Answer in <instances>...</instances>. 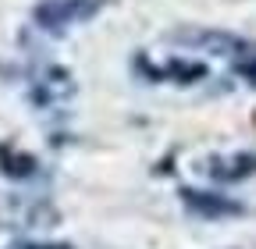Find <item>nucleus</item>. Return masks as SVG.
<instances>
[{
  "label": "nucleus",
  "mask_w": 256,
  "mask_h": 249,
  "mask_svg": "<svg viewBox=\"0 0 256 249\" xmlns=\"http://www.w3.org/2000/svg\"><path fill=\"white\" fill-rule=\"evenodd\" d=\"M200 174H206L217 185H238L256 178V150H238V153H210L200 160Z\"/></svg>",
  "instance_id": "4"
},
{
  "label": "nucleus",
  "mask_w": 256,
  "mask_h": 249,
  "mask_svg": "<svg viewBox=\"0 0 256 249\" xmlns=\"http://www.w3.org/2000/svg\"><path fill=\"white\" fill-rule=\"evenodd\" d=\"M4 249H75V246H64V242H11Z\"/></svg>",
  "instance_id": "10"
},
{
  "label": "nucleus",
  "mask_w": 256,
  "mask_h": 249,
  "mask_svg": "<svg viewBox=\"0 0 256 249\" xmlns=\"http://www.w3.org/2000/svg\"><path fill=\"white\" fill-rule=\"evenodd\" d=\"M75 92V78L68 72H60V68H46L36 82V89H32V100L36 104H60V100H68Z\"/></svg>",
  "instance_id": "6"
},
{
  "label": "nucleus",
  "mask_w": 256,
  "mask_h": 249,
  "mask_svg": "<svg viewBox=\"0 0 256 249\" xmlns=\"http://www.w3.org/2000/svg\"><path fill=\"white\" fill-rule=\"evenodd\" d=\"M0 174L11 182H28L40 174V160L18 146H0Z\"/></svg>",
  "instance_id": "8"
},
{
  "label": "nucleus",
  "mask_w": 256,
  "mask_h": 249,
  "mask_svg": "<svg viewBox=\"0 0 256 249\" xmlns=\"http://www.w3.org/2000/svg\"><path fill=\"white\" fill-rule=\"evenodd\" d=\"M235 75H242L249 86H256V46H252L246 57H238V60H235Z\"/></svg>",
  "instance_id": "9"
},
{
  "label": "nucleus",
  "mask_w": 256,
  "mask_h": 249,
  "mask_svg": "<svg viewBox=\"0 0 256 249\" xmlns=\"http://www.w3.org/2000/svg\"><path fill=\"white\" fill-rule=\"evenodd\" d=\"M182 203L188 206V214L203 217V221H224V217H242L246 206L232 196H220V192H206V189H182L178 192Z\"/></svg>",
  "instance_id": "5"
},
{
  "label": "nucleus",
  "mask_w": 256,
  "mask_h": 249,
  "mask_svg": "<svg viewBox=\"0 0 256 249\" xmlns=\"http://www.w3.org/2000/svg\"><path fill=\"white\" fill-rule=\"evenodd\" d=\"M146 75H150V82L171 78V82H178V86H192V82L206 78V75H210V68L203 64V60H185V57H171L164 68H150Z\"/></svg>",
  "instance_id": "7"
},
{
  "label": "nucleus",
  "mask_w": 256,
  "mask_h": 249,
  "mask_svg": "<svg viewBox=\"0 0 256 249\" xmlns=\"http://www.w3.org/2000/svg\"><path fill=\"white\" fill-rule=\"evenodd\" d=\"M171 40L182 43V46H196L210 57H228V60H238L256 46V43L238 40L232 32H210V28H178V32H171Z\"/></svg>",
  "instance_id": "3"
},
{
  "label": "nucleus",
  "mask_w": 256,
  "mask_h": 249,
  "mask_svg": "<svg viewBox=\"0 0 256 249\" xmlns=\"http://www.w3.org/2000/svg\"><path fill=\"white\" fill-rule=\"evenodd\" d=\"M104 4L107 0H43V4H36L32 18H36V25L46 28V32H60V28H68L75 22L96 18Z\"/></svg>",
  "instance_id": "2"
},
{
  "label": "nucleus",
  "mask_w": 256,
  "mask_h": 249,
  "mask_svg": "<svg viewBox=\"0 0 256 249\" xmlns=\"http://www.w3.org/2000/svg\"><path fill=\"white\" fill-rule=\"evenodd\" d=\"M60 221V214L50 200L43 196H11L0 200V228L14 232H32V228H54Z\"/></svg>",
  "instance_id": "1"
}]
</instances>
